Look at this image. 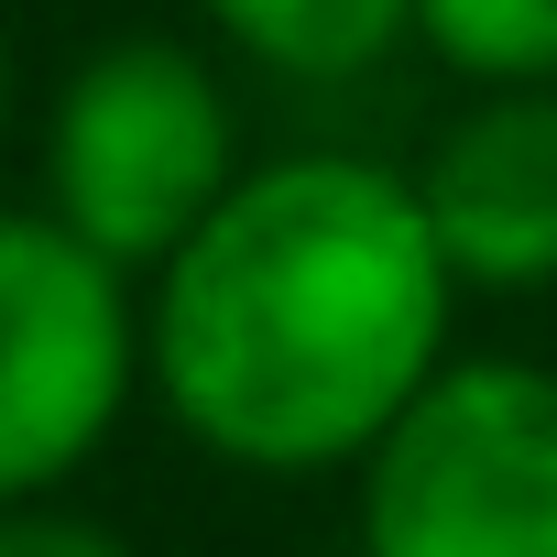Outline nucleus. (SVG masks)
Here are the masks:
<instances>
[{
  "mask_svg": "<svg viewBox=\"0 0 557 557\" xmlns=\"http://www.w3.org/2000/svg\"><path fill=\"white\" fill-rule=\"evenodd\" d=\"M459 273L416 175L285 153L153 262L143 383L230 470H339L448 361Z\"/></svg>",
  "mask_w": 557,
  "mask_h": 557,
  "instance_id": "f257e3e1",
  "label": "nucleus"
},
{
  "mask_svg": "<svg viewBox=\"0 0 557 557\" xmlns=\"http://www.w3.org/2000/svg\"><path fill=\"white\" fill-rule=\"evenodd\" d=\"M350 470L361 557H557V372L437 361Z\"/></svg>",
  "mask_w": 557,
  "mask_h": 557,
  "instance_id": "f03ea898",
  "label": "nucleus"
},
{
  "mask_svg": "<svg viewBox=\"0 0 557 557\" xmlns=\"http://www.w3.org/2000/svg\"><path fill=\"white\" fill-rule=\"evenodd\" d=\"M240 175L230 88L175 34H110L66 66L45 121V197L55 219L110 251L121 273H153Z\"/></svg>",
  "mask_w": 557,
  "mask_h": 557,
  "instance_id": "7ed1b4c3",
  "label": "nucleus"
},
{
  "mask_svg": "<svg viewBox=\"0 0 557 557\" xmlns=\"http://www.w3.org/2000/svg\"><path fill=\"white\" fill-rule=\"evenodd\" d=\"M143 318L132 273L88 251L55 208H0V503L55 492L132 405Z\"/></svg>",
  "mask_w": 557,
  "mask_h": 557,
  "instance_id": "20e7f679",
  "label": "nucleus"
},
{
  "mask_svg": "<svg viewBox=\"0 0 557 557\" xmlns=\"http://www.w3.org/2000/svg\"><path fill=\"white\" fill-rule=\"evenodd\" d=\"M416 197L437 219V251L481 296L557 285V77L546 88H481L416 164Z\"/></svg>",
  "mask_w": 557,
  "mask_h": 557,
  "instance_id": "39448f33",
  "label": "nucleus"
},
{
  "mask_svg": "<svg viewBox=\"0 0 557 557\" xmlns=\"http://www.w3.org/2000/svg\"><path fill=\"white\" fill-rule=\"evenodd\" d=\"M273 77H361L416 34V0H197Z\"/></svg>",
  "mask_w": 557,
  "mask_h": 557,
  "instance_id": "423d86ee",
  "label": "nucleus"
},
{
  "mask_svg": "<svg viewBox=\"0 0 557 557\" xmlns=\"http://www.w3.org/2000/svg\"><path fill=\"white\" fill-rule=\"evenodd\" d=\"M416 45L470 88H546L557 77V0H416Z\"/></svg>",
  "mask_w": 557,
  "mask_h": 557,
  "instance_id": "0eeeda50",
  "label": "nucleus"
},
{
  "mask_svg": "<svg viewBox=\"0 0 557 557\" xmlns=\"http://www.w3.org/2000/svg\"><path fill=\"white\" fill-rule=\"evenodd\" d=\"M0 557H132V535H110L99 513H66V503H0Z\"/></svg>",
  "mask_w": 557,
  "mask_h": 557,
  "instance_id": "6e6552de",
  "label": "nucleus"
},
{
  "mask_svg": "<svg viewBox=\"0 0 557 557\" xmlns=\"http://www.w3.org/2000/svg\"><path fill=\"white\" fill-rule=\"evenodd\" d=\"M0 132H12V34H0Z\"/></svg>",
  "mask_w": 557,
  "mask_h": 557,
  "instance_id": "1a4fd4ad",
  "label": "nucleus"
}]
</instances>
